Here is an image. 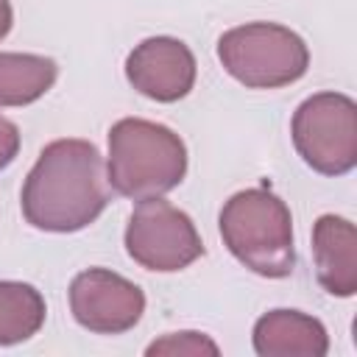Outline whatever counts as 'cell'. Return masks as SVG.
I'll return each instance as SVG.
<instances>
[{"mask_svg": "<svg viewBox=\"0 0 357 357\" xmlns=\"http://www.w3.org/2000/svg\"><path fill=\"white\" fill-rule=\"evenodd\" d=\"M109 204L103 156L95 142L64 137L42 148L25 176L20 206L25 220L39 231L70 234L100 218Z\"/></svg>", "mask_w": 357, "mask_h": 357, "instance_id": "obj_1", "label": "cell"}, {"mask_svg": "<svg viewBox=\"0 0 357 357\" xmlns=\"http://www.w3.org/2000/svg\"><path fill=\"white\" fill-rule=\"evenodd\" d=\"M187 173L184 139L153 120L123 117L109 128L106 181L114 192L145 201L181 184Z\"/></svg>", "mask_w": 357, "mask_h": 357, "instance_id": "obj_2", "label": "cell"}, {"mask_svg": "<svg viewBox=\"0 0 357 357\" xmlns=\"http://www.w3.org/2000/svg\"><path fill=\"white\" fill-rule=\"evenodd\" d=\"M218 229L231 257L257 276L284 279L293 273V218L276 192L265 187L234 192L218 215Z\"/></svg>", "mask_w": 357, "mask_h": 357, "instance_id": "obj_3", "label": "cell"}, {"mask_svg": "<svg viewBox=\"0 0 357 357\" xmlns=\"http://www.w3.org/2000/svg\"><path fill=\"white\" fill-rule=\"evenodd\" d=\"M223 70L248 89H279L304 78L310 50L304 39L279 22H245L218 39Z\"/></svg>", "mask_w": 357, "mask_h": 357, "instance_id": "obj_4", "label": "cell"}, {"mask_svg": "<svg viewBox=\"0 0 357 357\" xmlns=\"http://www.w3.org/2000/svg\"><path fill=\"white\" fill-rule=\"evenodd\" d=\"M290 134L298 156L324 176H343L357 165V103L343 92L301 100Z\"/></svg>", "mask_w": 357, "mask_h": 357, "instance_id": "obj_5", "label": "cell"}, {"mask_svg": "<svg viewBox=\"0 0 357 357\" xmlns=\"http://www.w3.org/2000/svg\"><path fill=\"white\" fill-rule=\"evenodd\" d=\"M126 251L145 271L176 273L204 257V243L192 218L156 195L139 201L128 215Z\"/></svg>", "mask_w": 357, "mask_h": 357, "instance_id": "obj_6", "label": "cell"}, {"mask_svg": "<svg viewBox=\"0 0 357 357\" xmlns=\"http://www.w3.org/2000/svg\"><path fill=\"white\" fill-rule=\"evenodd\" d=\"M70 310L89 332L123 335L139 324L145 293L109 268H86L70 282Z\"/></svg>", "mask_w": 357, "mask_h": 357, "instance_id": "obj_7", "label": "cell"}, {"mask_svg": "<svg viewBox=\"0 0 357 357\" xmlns=\"http://www.w3.org/2000/svg\"><path fill=\"white\" fill-rule=\"evenodd\" d=\"M195 70L192 50L176 36L142 39L126 59L128 84L156 103H176L187 98L195 86Z\"/></svg>", "mask_w": 357, "mask_h": 357, "instance_id": "obj_8", "label": "cell"}, {"mask_svg": "<svg viewBox=\"0 0 357 357\" xmlns=\"http://www.w3.org/2000/svg\"><path fill=\"white\" fill-rule=\"evenodd\" d=\"M312 257L321 287L329 296L357 293V229L340 215H321L312 226Z\"/></svg>", "mask_w": 357, "mask_h": 357, "instance_id": "obj_9", "label": "cell"}, {"mask_svg": "<svg viewBox=\"0 0 357 357\" xmlns=\"http://www.w3.org/2000/svg\"><path fill=\"white\" fill-rule=\"evenodd\" d=\"M254 351L259 357H324L329 351L326 326L298 310H271L254 324Z\"/></svg>", "mask_w": 357, "mask_h": 357, "instance_id": "obj_10", "label": "cell"}, {"mask_svg": "<svg viewBox=\"0 0 357 357\" xmlns=\"http://www.w3.org/2000/svg\"><path fill=\"white\" fill-rule=\"evenodd\" d=\"M59 75V64L39 53H0V106L39 100Z\"/></svg>", "mask_w": 357, "mask_h": 357, "instance_id": "obj_11", "label": "cell"}, {"mask_svg": "<svg viewBox=\"0 0 357 357\" xmlns=\"http://www.w3.org/2000/svg\"><path fill=\"white\" fill-rule=\"evenodd\" d=\"M42 293L25 282H0V346L31 340L45 324Z\"/></svg>", "mask_w": 357, "mask_h": 357, "instance_id": "obj_12", "label": "cell"}, {"mask_svg": "<svg viewBox=\"0 0 357 357\" xmlns=\"http://www.w3.org/2000/svg\"><path fill=\"white\" fill-rule=\"evenodd\" d=\"M218 351H220L218 343L201 332H170L145 349V354L151 357L153 354H209L215 357Z\"/></svg>", "mask_w": 357, "mask_h": 357, "instance_id": "obj_13", "label": "cell"}, {"mask_svg": "<svg viewBox=\"0 0 357 357\" xmlns=\"http://www.w3.org/2000/svg\"><path fill=\"white\" fill-rule=\"evenodd\" d=\"M20 153V128L0 114V170H6Z\"/></svg>", "mask_w": 357, "mask_h": 357, "instance_id": "obj_14", "label": "cell"}, {"mask_svg": "<svg viewBox=\"0 0 357 357\" xmlns=\"http://www.w3.org/2000/svg\"><path fill=\"white\" fill-rule=\"evenodd\" d=\"M14 25V11H11V0H0V42L8 36Z\"/></svg>", "mask_w": 357, "mask_h": 357, "instance_id": "obj_15", "label": "cell"}]
</instances>
